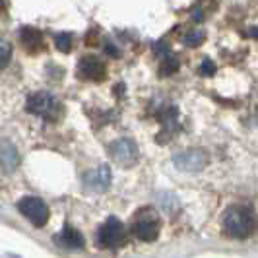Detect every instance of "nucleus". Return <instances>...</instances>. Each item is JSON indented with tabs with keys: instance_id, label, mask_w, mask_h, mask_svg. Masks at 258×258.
<instances>
[{
	"instance_id": "obj_14",
	"label": "nucleus",
	"mask_w": 258,
	"mask_h": 258,
	"mask_svg": "<svg viewBox=\"0 0 258 258\" xmlns=\"http://www.w3.org/2000/svg\"><path fill=\"white\" fill-rule=\"evenodd\" d=\"M10 58H12V47H10V43L4 41V39H0V68L8 66Z\"/></svg>"
},
{
	"instance_id": "obj_1",
	"label": "nucleus",
	"mask_w": 258,
	"mask_h": 258,
	"mask_svg": "<svg viewBox=\"0 0 258 258\" xmlns=\"http://www.w3.org/2000/svg\"><path fill=\"white\" fill-rule=\"evenodd\" d=\"M258 227L256 214L248 206H231L223 218V231L233 239H246Z\"/></svg>"
},
{
	"instance_id": "obj_9",
	"label": "nucleus",
	"mask_w": 258,
	"mask_h": 258,
	"mask_svg": "<svg viewBox=\"0 0 258 258\" xmlns=\"http://www.w3.org/2000/svg\"><path fill=\"white\" fill-rule=\"evenodd\" d=\"M86 184L93 188V190H105V188H109V184H111V171L107 165H99L97 169H93L90 171L88 175H86Z\"/></svg>"
},
{
	"instance_id": "obj_8",
	"label": "nucleus",
	"mask_w": 258,
	"mask_h": 258,
	"mask_svg": "<svg viewBox=\"0 0 258 258\" xmlns=\"http://www.w3.org/2000/svg\"><path fill=\"white\" fill-rule=\"evenodd\" d=\"M20 41L22 45L26 47V51L29 52H39L45 49V39H43V33L35 29V27H24L20 31Z\"/></svg>"
},
{
	"instance_id": "obj_4",
	"label": "nucleus",
	"mask_w": 258,
	"mask_h": 258,
	"mask_svg": "<svg viewBox=\"0 0 258 258\" xmlns=\"http://www.w3.org/2000/svg\"><path fill=\"white\" fill-rule=\"evenodd\" d=\"M18 210L35 227H43L49 221V206L41 198H37V196H26V198H22L18 202Z\"/></svg>"
},
{
	"instance_id": "obj_12",
	"label": "nucleus",
	"mask_w": 258,
	"mask_h": 258,
	"mask_svg": "<svg viewBox=\"0 0 258 258\" xmlns=\"http://www.w3.org/2000/svg\"><path fill=\"white\" fill-rule=\"evenodd\" d=\"M161 64H159V74L161 76H171L173 72H177L179 70V60H177V56H173L171 52H169L167 45H163L161 43Z\"/></svg>"
},
{
	"instance_id": "obj_6",
	"label": "nucleus",
	"mask_w": 258,
	"mask_h": 258,
	"mask_svg": "<svg viewBox=\"0 0 258 258\" xmlns=\"http://www.w3.org/2000/svg\"><path fill=\"white\" fill-rule=\"evenodd\" d=\"M111 155L116 163L124 165V167H130L136 157H138V150H136V144L132 140H116L113 146H111Z\"/></svg>"
},
{
	"instance_id": "obj_16",
	"label": "nucleus",
	"mask_w": 258,
	"mask_h": 258,
	"mask_svg": "<svg viewBox=\"0 0 258 258\" xmlns=\"http://www.w3.org/2000/svg\"><path fill=\"white\" fill-rule=\"evenodd\" d=\"M202 41H204V31H192V33H188V35L184 37V45H188V47H198Z\"/></svg>"
},
{
	"instance_id": "obj_7",
	"label": "nucleus",
	"mask_w": 258,
	"mask_h": 258,
	"mask_svg": "<svg viewBox=\"0 0 258 258\" xmlns=\"http://www.w3.org/2000/svg\"><path fill=\"white\" fill-rule=\"evenodd\" d=\"M132 233L136 235V239L140 241H155L159 237V221L152 220V218H144V220H138L134 225H132Z\"/></svg>"
},
{
	"instance_id": "obj_2",
	"label": "nucleus",
	"mask_w": 258,
	"mask_h": 258,
	"mask_svg": "<svg viewBox=\"0 0 258 258\" xmlns=\"http://www.w3.org/2000/svg\"><path fill=\"white\" fill-rule=\"evenodd\" d=\"M26 109L29 113L41 116L45 120H51V122L58 120L60 115H62V105H60V101L56 97H52L51 93H47V91H37V93L29 95Z\"/></svg>"
},
{
	"instance_id": "obj_5",
	"label": "nucleus",
	"mask_w": 258,
	"mask_h": 258,
	"mask_svg": "<svg viewBox=\"0 0 258 258\" xmlns=\"http://www.w3.org/2000/svg\"><path fill=\"white\" fill-rule=\"evenodd\" d=\"M78 76L82 80H88V82H101L107 74V68H105L103 60L93 56V54H88L84 56L80 62H78Z\"/></svg>"
},
{
	"instance_id": "obj_17",
	"label": "nucleus",
	"mask_w": 258,
	"mask_h": 258,
	"mask_svg": "<svg viewBox=\"0 0 258 258\" xmlns=\"http://www.w3.org/2000/svg\"><path fill=\"white\" fill-rule=\"evenodd\" d=\"M214 72H216V64L210 58H204V62L200 64V74L202 76H212Z\"/></svg>"
},
{
	"instance_id": "obj_10",
	"label": "nucleus",
	"mask_w": 258,
	"mask_h": 258,
	"mask_svg": "<svg viewBox=\"0 0 258 258\" xmlns=\"http://www.w3.org/2000/svg\"><path fill=\"white\" fill-rule=\"evenodd\" d=\"M175 163L181 169L186 171H196V169H202L206 163V155L198 150H188V152H182V154L175 155Z\"/></svg>"
},
{
	"instance_id": "obj_11",
	"label": "nucleus",
	"mask_w": 258,
	"mask_h": 258,
	"mask_svg": "<svg viewBox=\"0 0 258 258\" xmlns=\"http://www.w3.org/2000/svg\"><path fill=\"white\" fill-rule=\"evenodd\" d=\"M56 241H58V245L68 246V248H82L84 246V235L78 231L76 227L66 225L64 229L58 233Z\"/></svg>"
},
{
	"instance_id": "obj_3",
	"label": "nucleus",
	"mask_w": 258,
	"mask_h": 258,
	"mask_svg": "<svg viewBox=\"0 0 258 258\" xmlns=\"http://www.w3.org/2000/svg\"><path fill=\"white\" fill-rule=\"evenodd\" d=\"M126 229L116 218H109L97 231V245L103 248H118L126 243Z\"/></svg>"
},
{
	"instance_id": "obj_13",
	"label": "nucleus",
	"mask_w": 258,
	"mask_h": 258,
	"mask_svg": "<svg viewBox=\"0 0 258 258\" xmlns=\"http://www.w3.org/2000/svg\"><path fill=\"white\" fill-rule=\"evenodd\" d=\"M0 161H2V165L8 169V171L18 167L20 159H18V152H16V148H14L12 144L8 142L0 144Z\"/></svg>"
},
{
	"instance_id": "obj_15",
	"label": "nucleus",
	"mask_w": 258,
	"mask_h": 258,
	"mask_svg": "<svg viewBox=\"0 0 258 258\" xmlns=\"http://www.w3.org/2000/svg\"><path fill=\"white\" fill-rule=\"evenodd\" d=\"M54 43H56V49L62 52H70L72 49V35L70 33H60L54 37Z\"/></svg>"
}]
</instances>
